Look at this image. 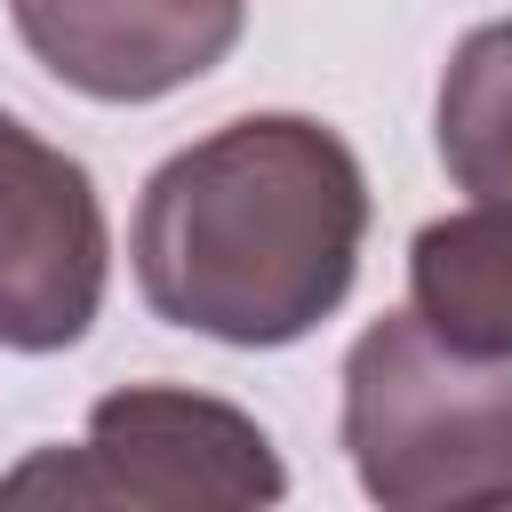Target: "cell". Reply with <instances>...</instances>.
Segmentation results:
<instances>
[{
	"label": "cell",
	"instance_id": "cell-1",
	"mask_svg": "<svg viewBox=\"0 0 512 512\" xmlns=\"http://www.w3.org/2000/svg\"><path fill=\"white\" fill-rule=\"evenodd\" d=\"M360 240L368 176L352 144L304 112H248L152 168L128 264L168 328L272 352L352 296Z\"/></svg>",
	"mask_w": 512,
	"mask_h": 512
},
{
	"label": "cell",
	"instance_id": "cell-2",
	"mask_svg": "<svg viewBox=\"0 0 512 512\" xmlns=\"http://www.w3.org/2000/svg\"><path fill=\"white\" fill-rule=\"evenodd\" d=\"M344 456L384 512L512 504V360L440 344L384 312L344 352Z\"/></svg>",
	"mask_w": 512,
	"mask_h": 512
},
{
	"label": "cell",
	"instance_id": "cell-3",
	"mask_svg": "<svg viewBox=\"0 0 512 512\" xmlns=\"http://www.w3.org/2000/svg\"><path fill=\"white\" fill-rule=\"evenodd\" d=\"M160 504V512H240L280 504L288 464L272 432L208 392L184 384H120L88 408L80 448H40L16 472H0V504Z\"/></svg>",
	"mask_w": 512,
	"mask_h": 512
},
{
	"label": "cell",
	"instance_id": "cell-4",
	"mask_svg": "<svg viewBox=\"0 0 512 512\" xmlns=\"http://www.w3.org/2000/svg\"><path fill=\"white\" fill-rule=\"evenodd\" d=\"M112 232L96 176L0 112V352H64L96 328Z\"/></svg>",
	"mask_w": 512,
	"mask_h": 512
},
{
	"label": "cell",
	"instance_id": "cell-5",
	"mask_svg": "<svg viewBox=\"0 0 512 512\" xmlns=\"http://www.w3.org/2000/svg\"><path fill=\"white\" fill-rule=\"evenodd\" d=\"M8 16L64 88L96 104H152L232 56L248 0H8Z\"/></svg>",
	"mask_w": 512,
	"mask_h": 512
},
{
	"label": "cell",
	"instance_id": "cell-6",
	"mask_svg": "<svg viewBox=\"0 0 512 512\" xmlns=\"http://www.w3.org/2000/svg\"><path fill=\"white\" fill-rule=\"evenodd\" d=\"M408 304L440 344L512 360V208L472 200L456 216H432L408 240Z\"/></svg>",
	"mask_w": 512,
	"mask_h": 512
},
{
	"label": "cell",
	"instance_id": "cell-7",
	"mask_svg": "<svg viewBox=\"0 0 512 512\" xmlns=\"http://www.w3.org/2000/svg\"><path fill=\"white\" fill-rule=\"evenodd\" d=\"M432 136H440L448 176L472 200H504L512 208V16L456 40V56L440 72Z\"/></svg>",
	"mask_w": 512,
	"mask_h": 512
}]
</instances>
